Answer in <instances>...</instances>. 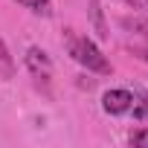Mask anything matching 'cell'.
Wrapping results in <instances>:
<instances>
[{"instance_id":"6da1fadb","label":"cell","mask_w":148,"mask_h":148,"mask_svg":"<svg viewBox=\"0 0 148 148\" xmlns=\"http://www.w3.org/2000/svg\"><path fill=\"white\" fill-rule=\"evenodd\" d=\"M64 47H67L70 58L76 61V64H82L84 70L99 73V76H108V73H110V61L96 47V41H90L87 35H82L76 29H64Z\"/></svg>"},{"instance_id":"7a4b0ae2","label":"cell","mask_w":148,"mask_h":148,"mask_svg":"<svg viewBox=\"0 0 148 148\" xmlns=\"http://www.w3.org/2000/svg\"><path fill=\"white\" fill-rule=\"evenodd\" d=\"M131 105H134V90H125V87H113L102 96V110L108 116H128Z\"/></svg>"},{"instance_id":"3957f363","label":"cell","mask_w":148,"mask_h":148,"mask_svg":"<svg viewBox=\"0 0 148 148\" xmlns=\"http://www.w3.org/2000/svg\"><path fill=\"white\" fill-rule=\"evenodd\" d=\"M26 67L32 76H41V79H49V73H52V64H49V55L38 47H29L26 49Z\"/></svg>"},{"instance_id":"277c9868","label":"cell","mask_w":148,"mask_h":148,"mask_svg":"<svg viewBox=\"0 0 148 148\" xmlns=\"http://www.w3.org/2000/svg\"><path fill=\"white\" fill-rule=\"evenodd\" d=\"M128 116H134L139 122H148V90L134 87V105H131V113Z\"/></svg>"},{"instance_id":"5b68a950","label":"cell","mask_w":148,"mask_h":148,"mask_svg":"<svg viewBox=\"0 0 148 148\" xmlns=\"http://www.w3.org/2000/svg\"><path fill=\"white\" fill-rule=\"evenodd\" d=\"M23 9H29L32 15H41V18H49L52 15V0H15Z\"/></svg>"},{"instance_id":"8992f818","label":"cell","mask_w":148,"mask_h":148,"mask_svg":"<svg viewBox=\"0 0 148 148\" xmlns=\"http://www.w3.org/2000/svg\"><path fill=\"white\" fill-rule=\"evenodd\" d=\"M90 15H93V23H96V32L105 38L108 29H105V21H102V6H99V0H90Z\"/></svg>"},{"instance_id":"52a82bcc","label":"cell","mask_w":148,"mask_h":148,"mask_svg":"<svg viewBox=\"0 0 148 148\" xmlns=\"http://www.w3.org/2000/svg\"><path fill=\"white\" fill-rule=\"evenodd\" d=\"M128 142H131V145H148V131H145V128L131 131V134H128Z\"/></svg>"},{"instance_id":"ba28073f","label":"cell","mask_w":148,"mask_h":148,"mask_svg":"<svg viewBox=\"0 0 148 148\" xmlns=\"http://www.w3.org/2000/svg\"><path fill=\"white\" fill-rule=\"evenodd\" d=\"M0 64H3V73L9 76V73H12V58H9V49H6L3 38H0Z\"/></svg>"},{"instance_id":"9c48e42d","label":"cell","mask_w":148,"mask_h":148,"mask_svg":"<svg viewBox=\"0 0 148 148\" xmlns=\"http://www.w3.org/2000/svg\"><path fill=\"white\" fill-rule=\"evenodd\" d=\"M136 52H139V58H142V61H148V41H145V44H139V47H136Z\"/></svg>"},{"instance_id":"30bf717a","label":"cell","mask_w":148,"mask_h":148,"mask_svg":"<svg viewBox=\"0 0 148 148\" xmlns=\"http://www.w3.org/2000/svg\"><path fill=\"white\" fill-rule=\"evenodd\" d=\"M128 6H134V9H139V0H125Z\"/></svg>"},{"instance_id":"8fae6325","label":"cell","mask_w":148,"mask_h":148,"mask_svg":"<svg viewBox=\"0 0 148 148\" xmlns=\"http://www.w3.org/2000/svg\"><path fill=\"white\" fill-rule=\"evenodd\" d=\"M145 6H148V0H145Z\"/></svg>"}]
</instances>
